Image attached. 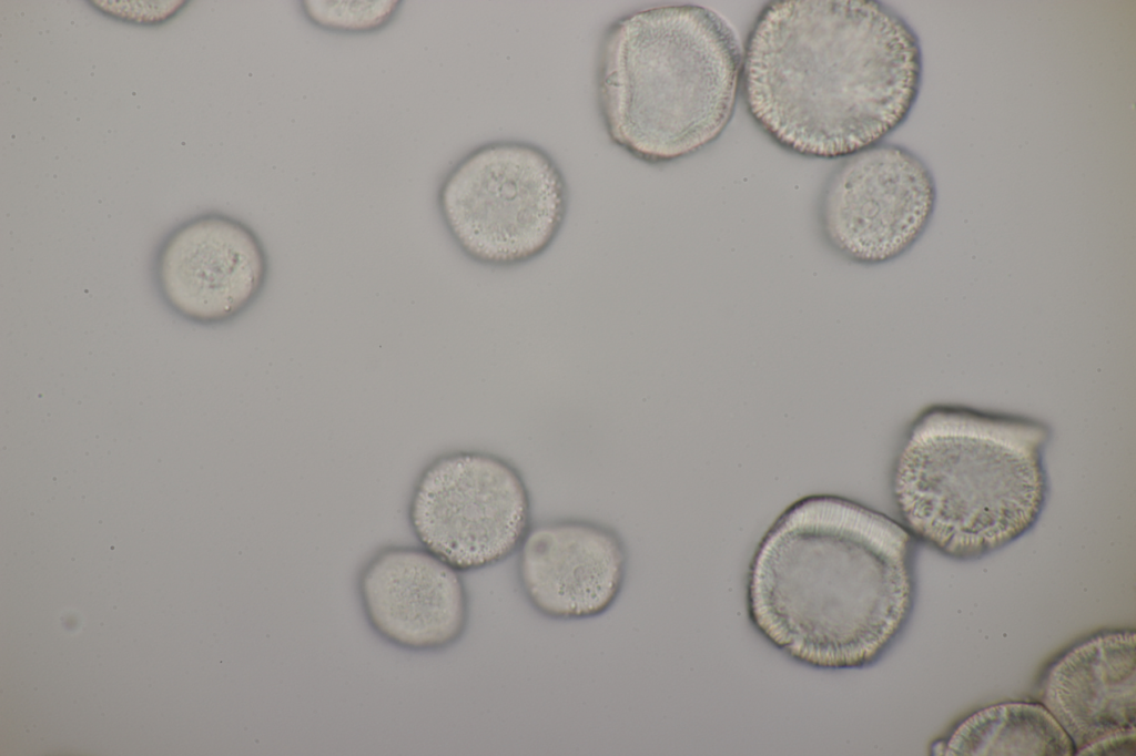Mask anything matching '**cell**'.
<instances>
[{"instance_id": "cell-3", "label": "cell", "mask_w": 1136, "mask_h": 756, "mask_svg": "<svg viewBox=\"0 0 1136 756\" xmlns=\"http://www.w3.org/2000/svg\"><path fill=\"white\" fill-rule=\"evenodd\" d=\"M1051 437V427L1030 416L927 406L910 425L893 469V496L906 529L957 560L1015 541L1045 507Z\"/></svg>"}, {"instance_id": "cell-5", "label": "cell", "mask_w": 1136, "mask_h": 756, "mask_svg": "<svg viewBox=\"0 0 1136 756\" xmlns=\"http://www.w3.org/2000/svg\"><path fill=\"white\" fill-rule=\"evenodd\" d=\"M568 186L555 160L521 141H495L460 159L437 193L442 221L459 251L491 268L542 255L568 212Z\"/></svg>"}, {"instance_id": "cell-1", "label": "cell", "mask_w": 1136, "mask_h": 756, "mask_svg": "<svg viewBox=\"0 0 1136 756\" xmlns=\"http://www.w3.org/2000/svg\"><path fill=\"white\" fill-rule=\"evenodd\" d=\"M923 72L919 38L873 0H779L757 19L742 59L748 110L780 145L849 156L909 116Z\"/></svg>"}, {"instance_id": "cell-6", "label": "cell", "mask_w": 1136, "mask_h": 756, "mask_svg": "<svg viewBox=\"0 0 1136 756\" xmlns=\"http://www.w3.org/2000/svg\"><path fill=\"white\" fill-rule=\"evenodd\" d=\"M531 505L518 470L483 451H455L420 473L408 509L426 549L459 572L497 564L518 550Z\"/></svg>"}, {"instance_id": "cell-13", "label": "cell", "mask_w": 1136, "mask_h": 756, "mask_svg": "<svg viewBox=\"0 0 1136 756\" xmlns=\"http://www.w3.org/2000/svg\"><path fill=\"white\" fill-rule=\"evenodd\" d=\"M400 1L305 0L300 2L305 18L333 32L367 33L387 25L400 9Z\"/></svg>"}, {"instance_id": "cell-2", "label": "cell", "mask_w": 1136, "mask_h": 756, "mask_svg": "<svg viewBox=\"0 0 1136 756\" xmlns=\"http://www.w3.org/2000/svg\"><path fill=\"white\" fill-rule=\"evenodd\" d=\"M913 535L891 518L830 496L790 507L753 559L749 611L793 658L824 668L871 663L913 599Z\"/></svg>"}, {"instance_id": "cell-11", "label": "cell", "mask_w": 1136, "mask_h": 756, "mask_svg": "<svg viewBox=\"0 0 1136 756\" xmlns=\"http://www.w3.org/2000/svg\"><path fill=\"white\" fill-rule=\"evenodd\" d=\"M459 573L424 548L378 552L359 578L369 625L385 641L407 650L452 645L468 622V596Z\"/></svg>"}, {"instance_id": "cell-7", "label": "cell", "mask_w": 1136, "mask_h": 756, "mask_svg": "<svg viewBox=\"0 0 1136 756\" xmlns=\"http://www.w3.org/2000/svg\"><path fill=\"white\" fill-rule=\"evenodd\" d=\"M936 205L925 162L904 146L881 143L856 152L828 180L819 205L826 244L848 262H892L922 237Z\"/></svg>"}, {"instance_id": "cell-9", "label": "cell", "mask_w": 1136, "mask_h": 756, "mask_svg": "<svg viewBox=\"0 0 1136 756\" xmlns=\"http://www.w3.org/2000/svg\"><path fill=\"white\" fill-rule=\"evenodd\" d=\"M1136 633L1095 635L1047 671L1041 703L1071 738L1075 755H1135Z\"/></svg>"}, {"instance_id": "cell-12", "label": "cell", "mask_w": 1136, "mask_h": 756, "mask_svg": "<svg viewBox=\"0 0 1136 756\" xmlns=\"http://www.w3.org/2000/svg\"><path fill=\"white\" fill-rule=\"evenodd\" d=\"M940 754L952 756H1072L1074 745L1042 703L982 708L952 732Z\"/></svg>"}, {"instance_id": "cell-8", "label": "cell", "mask_w": 1136, "mask_h": 756, "mask_svg": "<svg viewBox=\"0 0 1136 756\" xmlns=\"http://www.w3.org/2000/svg\"><path fill=\"white\" fill-rule=\"evenodd\" d=\"M268 257L257 234L244 222L216 212L175 226L155 251L156 292L178 317L201 326L230 323L261 296Z\"/></svg>"}, {"instance_id": "cell-4", "label": "cell", "mask_w": 1136, "mask_h": 756, "mask_svg": "<svg viewBox=\"0 0 1136 756\" xmlns=\"http://www.w3.org/2000/svg\"><path fill=\"white\" fill-rule=\"evenodd\" d=\"M742 55L733 30L696 4L627 13L605 31L597 102L616 145L648 164L701 150L729 123Z\"/></svg>"}, {"instance_id": "cell-10", "label": "cell", "mask_w": 1136, "mask_h": 756, "mask_svg": "<svg viewBox=\"0 0 1136 756\" xmlns=\"http://www.w3.org/2000/svg\"><path fill=\"white\" fill-rule=\"evenodd\" d=\"M517 551L523 594L546 619L597 617L622 591L626 548L605 524L578 519L539 523L529 528Z\"/></svg>"}]
</instances>
